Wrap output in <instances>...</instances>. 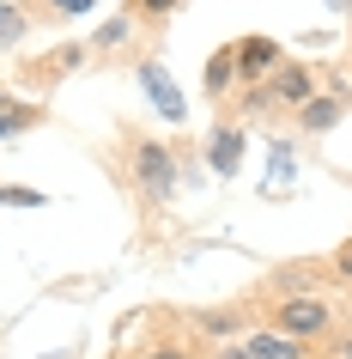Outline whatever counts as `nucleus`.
<instances>
[{
	"label": "nucleus",
	"mask_w": 352,
	"mask_h": 359,
	"mask_svg": "<svg viewBox=\"0 0 352 359\" xmlns=\"http://www.w3.org/2000/svg\"><path fill=\"white\" fill-rule=\"evenodd\" d=\"M0 208H49V195L24 189V183H0Z\"/></svg>",
	"instance_id": "nucleus-11"
},
{
	"label": "nucleus",
	"mask_w": 352,
	"mask_h": 359,
	"mask_svg": "<svg viewBox=\"0 0 352 359\" xmlns=\"http://www.w3.org/2000/svg\"><path fill=\"white\" fill-rule=\"evenodd\" d=\"M231 61H237V79H243V86H255V79H274L279 74L286 49H279L274 37H237V43H231Z\"/></svg>",
	"instance_id": "nucleus-3"
},
{
	"label": "nucleus",
	"mask_w": 352,
	"mask_h": 359,
	"mask_svg": "<svg viewBox=\"0 0 352 359\" xmlns=\"http://www.w3.org/2000/svg\"><path fill=\"white\" fill-rule=\"evenodd\" d=\"M267 97L286 104V110H304V104L316 97V67H304V61H279V74L267 79Z\"/></svg>",
	"instance_id": "nucleus-4"
},
{
	"label": "nucleus",
	"mask_w": 352,
	"mask_h": 359,
	"mask_svg": "<svg viewBox=\"0 0 352 359\" xmlns=\"http://www.w3.org/2000/svg\"><path fill=\"white\" fill-rule=\"evenodd\" d=\"M243 152H249V134H243L237 122H219V128L206 134V165H213V177H237Z\"/></svg>",
	"instance_id": "nucleus-6"
},
{
	"label": "nucleus",
	"mask_w": 352,
	"mask_h": 359,
	"mask_svg": "<svg viewBox=\"0 0 352 359\" xmlns=\"http://www.w3.org/2000/svg\"><path fill=\"white\" fill-rule=\"evenodd\" d=\"M55 6H61V13H92L97 0H55Z\"/></svg>",
	"instance_id": "nucleus-18"
},
{
	"label": "nucleus",
	"mask_w": 352,
	"mask_h": 359,
	"mask_svg": "<svg viewBox=\"0 0 352 359\" xmlns=\"http://www.w3.org/2000/svg\"><path fill=\"white\" fill-rule=\"evenodd\" d=\"M340 359H352V335H346V341H340Z\"/></svg>",
	"instance_id": "nucleus-21"
},
{
	"label": "nucleus",
	"mask_w": 352,
	"mask_h": 359,
	"mask_svg": "<svg viewBox=\"0 0 352 359\" xmlns=\"http://www.w3.org/2000/svg\"><path fill=\"white\" fill-rule=\"evenodd\" d=\"M37 122H43V104H13V97H0V140L37 128Z\"/></svg>",
	"instance_id": "nucleus-10"
},
{
	"label": "nucleus",
	"mask_w": 352,
	"mask_h": 359,
	"mask_svg": "<svg viewBox=\"0 0 352 359\" xmlns=\"http://www.w3.org/2000/svg\"><path fill=\"white\" fill-rule=\"evenodd\" d=\"M243 347H249V359H310L304 341H297V335H279V329H249Z\"/></svg>",
	"instance_id": "nucleus-8"
},
{
	"label": "nucleus",
	"mask_w": 352,
	"mask_h": 359,
	"mask_svg": "<svg viewBox=\"0 0 352 359\" xmlns=\"http://www.w3.org/2000/svg\"><path fill=\"white\" fill-rule=\"evenodd\" d=\"M219 359H249V347H243V341H231V347H219Z\"/></svg>",
	"instance_id": "nucleus-19"
},
{
	"label": "nucleus",
	"mask_w": 352,
	"mask_h": 359,
	"mask_svg": "<svg viewBox=\"0 0 352 359\" xmlns=\"http://www.w3.org/2000/svg\"><path fill=\"white\" fill-rule=\"evenodd\" d=\"M237 311H206V317H201V329H206V335H231V329H237Z\"/></svg>",
	"instance_id": "nucleus-15"
},
{
	"label": "nucleus",
	"mask_w": 352,
	"mask_h": 359,
	"mask_svg": "<svg viewBox=\"0 0 352 359\" xmlns=\"http://www.w3.org/2000/svg\"><path fill=\"white\" fill-rule=\"evenodd\" d=\"M267 152H274V189H279V183H292V170H297V158H292V140H274Z\"/></svg>",
	"instance_id": "nucleus-12"
},
{
	"label": "nucleus",
	"mask_w": 352,
	"mask_h": 359,
	"mask_svg": "<svg viewBox=\"0 0 352 359\" xmlns=\"http://www.w3.org/2000/svg\"><path fill=\"white\" fill-rule=\"evenodd\" d=\"M274 329L279 335H297L310 347V341H322L334 329V311H328V299H316V292H292V299L274 304Z\"/></svg>",
	"instance_id": "nucleus-2"
},
{
	"label": "nucleus",
	"mask_w": 352,
	"mask_h": 359,
	"mask_svg": "<svg viewBox=\"0 0 352 359\" xmlns=\"http://www.w3.org/2000/svg\"><path fill=\"white\" fill-rule=\"evenodd\" d=\"M201 86H206V97H219V92H231V86H237V61H231V43L206 55V67H201Z\"/></svg>",
	"instance_id": "nucleus-9"
},
{
	"label": "nucleus",
	"mask_w": 352,
	"mask_h": 359,
	"mask_svg": "<svg viewBox=\"0 0 352 359\" xmlns=\"http://www.w3.org/2000/svg\"><path fill=\"white\" fill-rule=\"evenodd\" d=\"M334 6H346V0H334Z\"/></svg>",
	"instance_id": "nucleus-22"
},
{
	"label": "nucleus",
	"mask_w": 352,
	"mask_h": 359,
	"mask_svg": "<svg viewBox=\"0 0 352 359\" xmlns=\"http://www.w3.org/2000/svg\"><path fill=\"white\" fill-rule=\"evenodd\" d=\"M19 37H24V13H13V6L0 0V49H6V43H19Z\"/></svg>",
	"instance_id": "nucleus-13"
},
{
	"label": "nucleus",
	"mask_w": 352,
	"mask_h": 359,
	"mask_svg": "<svg viewBox=\"0 0 352 359\" xmlns=\"http://www.w3.org/2000/svg\"><path fill=\"white\" fill-rule=\"evenodd\" d=\"M134 79H140V92L158 104V116H164V122H183V116H188L183 92H176V79H170L158 61H140V67H134Z\"/></svg>",
	"instance_id": "nucleus-5"
},
{
	"label": "nucleus",
	"mask_w": 352,
	"mask_h": 359,
	"mask_svg": "<svg viewBox=\"0 0 352 359\" xmlns=\"http://www.w3.org/2000/svg\"><path fill=\"white\" fill-rule=\"evenodd\" d=\"M334 274H340V280H352V244L334 250Z\"/></svg>",
	"instance_id": "nucleus-17"
},
{
	"label": "nucleus",
	"mask_w": 352,
	"mask_h": 359,
	"mask_svg": "<svg viewBox=\"0 0 352 359\" xmlns=\"http://www.w3.org/2000/svg\"><path fill=\"white\" fill-rule=\"evenodd\" d=\"M115 43H128V19H110V25H97L92 49H115Z\"/></svg>",
	"instance_id": "nucleus-14"
},
{
	"label": "nucleus",
	"mask_w": 352,
	"mask_h": 359,
	"mask_svg": "<svg viewBox=\"0 0 352 359\" xmlns=\"http://www.w3.org/2000/svg\"><path fill=\"white\" fill-rule=\"evenodd\" d=\"M346 110H352V97L346 92H316L310 104H304V110H297V134H334L340 128V122H346Z\"/></svg>",
	"instance_id": "nucleus-7"
},
{
	"label": "nucleus",
	"mask_w": 352,
	"mask_h": 359,
	"mask_svg": "<svg viewBox=\"0 0 352 359\" xmlns=\"http://www.w3.org/2000/svg\"><path fill=\"white\" fill-rule=\"evenodd\" d=\"M188 0H134V13H146V19H164V13H183Z\"/></svg>",
	"instance_id": "nucleus-16"
},
{
	"label": "nucleus",
	"mask_w": 352,
	"mask_h": 359,
	"mask_svg": "<svg viewBox=\"0 0 352 359\" xmlns=\"http://www.w3.org/2000/svg\"><path fill=\"white\" fill-rule=\"evenodd\" d=\"M140 359H188L183 347H158V353H140Z\"/></svg>",
	"instance_id": "nucleus-20"
},
{
	"label": "nucleus",
	"mask_w": 352,
	"mask_h": 359,
	"mask_svg": "<svg viewBox=\"0 0 352 359\" xmlns=\"http://www.w3.org/2000/svg\"><path fill=\"white\" fill-rule=\"evenodd\" d=\"M134 183H140V195L152 208H164L176 195V152L164 140H134Z\"/></svg>",
	"instance_id": "nucleus-1"
}]
</instances>
